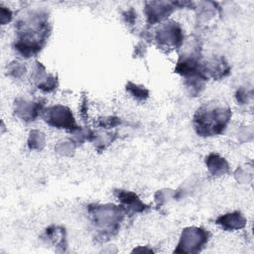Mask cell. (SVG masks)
Returning <instances> with one entry per match:
<instances>
[{
  "label": "cell",
  "mask_w": 254,
  "mask_h": 254,
  "mask_svg": "<svg viewBox=\"0 0 254 254\" xmlns=\"http://www.w3.org/2000/svg\"><path fill=\"white\" fill-rule=\"evenodd\" d=\"M52 32L50 15L43 8L24 10L15 22L13 49L22 59L36 57L45 48Z\"/></svg>",
  "instance_id": "1"
},
{
  "label": "cell",
  "mask_w": 254,
  "mask_h": 254,
  "mask_svg": "<svg viewBox=\"0 0 254 254\" xmlns=\"http://www.w3.org/2000/svg\"><path fill=\"white\" fill-rule=\"evenodd\" d=\"M230 107L219 100L202 103L192 116V127L200 137H214L222 134L231 119Z\"/></svg>",
  "instance_id": "2"
},
{
  "label": "cell",
  "mask_w": 254,
  "mask_h": 254,
  "mask_svg": "<svg viewBox=\"0 0 254 254\" xmlns=\"http://www.w3.org/2000/svg\"><path fill=\"white\" fill-rule=\"evenodd\" d=\"M125 211L120 204L92 203L87 205V215L95 232V238L106 241L120 230Z\"/></svg>",
  "instance_id": "3"
},
{
  "label": "cell",
  "mask_w": 254,
  "mask_h": 254,
  "mask_svg": "<svg viewBox=\"0 0 254 254\" xmlns=\"http://www.w3.org/2000/svg\"><path fill=\"white\" fill-rule=\"evenodd\" d=\"M151 39L158 48L165 51L180 50L185 43L184 29L180 23L174 20H167L157 25Z\"/></svg>",
  "instance_id": "4"
},
{
  "label": "cell",
  "mask_w": 254,
  "mask_h": 254,
  "mask_svg": "<svg viewBox=\"0 0 254 254\" xmlns=\"http://www.w3.org/2000/svg\"><path fill=\"white\" fill-rule=\"evenodd\" d=\"M209 232L198 226H190L183 229L174 252L193 254L200 252L209 240Z\"/></svg>",
  "instance_id": "5"
},
{
  "label": "cell",
  "mask_w": 254,
  "mask_h": 254,
  "mask_svg": "<svg viewBox=\"0 0 254 254\" xmlns=\"http://www.w3.org/2000/svg\"><path fill=\"white\" fill-rule=\"evenodd\" d=\"M42 117L48 125L57 129L69 131L70 133L78 127L71 110L62 104H56L45 108Z\"/></svg>",
  "instance_id": "6"
},
{
  "label": "cell",
  "mask_w": 254,
  "mask_h": 254,
  "mask_svg": "<svg viewBox=\"0 0 254 254\" xmlns=\"http://www.w3.org/2000/svg\"><path fill=\"white\" fill-rule=\"evenodd\" d=\"M188 2L149 1L145 3L144 14L148 25H158L168 20V17L177 9L186 6Z\"/></svg>",
  "instance_id": "7"
},
{
  "label": "cell",
  "mask_w": 254,
  "mask_h": 254,
  "mask_svg": "<svg viewBox=\"0 0 254 254\" xmlns=\"http://www.w3.org/2000/svg\"><path fill=\"white\" fill-rule=\"evenodd\" d=\"M44 110L45 103L42 99L32 100L25 97H17L13 105L15 116L26 123L33 122L39 116H42Z\"/></svg>",
  "instance_id": "8"
},
{
  "label": "cell",
  "mask_w": 254,
  "mask_h": 254,
  "mask_svg": "<svg viewBox=\"0 0 254 254\" xmlns=\"http://www.w3.org/2000/svg\"><path fill=\"white\" fill-rule=\"evenodd\" d=\"M29 79L35 84L37 89L44 93H51L59 86L57 76L48 73L46 67L40 63L35 62L29 72Z\"/></svg>",
  "instance_id": "9"
},
{
  "label": "cell",
  "mask_w": 254,
  "mask_h": 254,
  "mask_svg": "<svg viewBox=\"0 0 254 254\" xmlns=\"http://www.w3.org/2000/svg\"><path fill=\"white\" fill-rule=\"evenodd\" d=\"M114 195L126 214L144 213L149 208L133 191L118 189L114 190Z\"/></svg>",
  "instance_id": "10"
},
{
  "label": "cell",
  "mask_w": 254,
  "mask_h": 254,
  "mask_svg": "<svg viewBox=\"0 0 254 254\" xmlns=\"http://www.w3.org/2000/svg\"><path fill=\"white\" fill-rule=\"evenodd\" d=\"M201 69L206 80L221 79L230 72V66L222 57H213L202 61Z\"/></svg>",
  "instance_id": "11"
},
{
  "label": "cell",
  "mask_w": 254,
  "mask_h": 254,
  "mask_svg": "<svg viewBox=\"0 0 254 254\" xmlns=\"http://www.w3.org/2000/svg\"><path fill=\"white\" fill-rule=\"evenodd\" d=\"M43 239L61 251H65L67 247L66 243V232L64 226L62 225H50L47 227L43 234Z\"/></svg>",
  "instance_id": "12"
},
{
  "label": "cell",
  "mask_w": 254,
  "mask_h": 254,
  "mask_svg": "<svg viewBox=\"0 0 254 254\" xmlns=\"http://www.w3.org/2000/svg\"><path fill=\"white\" fill-rule=\"evenodd\" d=\"M215 223L226 231H234L245 226L246 218L241 212L233 211L219 215L215 219Z\"/></svg>",
  "instance_id": "13"
},
{
  "label": "cell",
  "mask_w": 254,
  "mask_h": 254,
  "mask_svg": "<svg viewBox=\"0 0 254 254\" xmlns=\"http://www.w3.org/2000/svg\"><path fill=\"white\" fill-rule=\"evenodd\" d=\"M205 165L213 177H221L229 172L228 162L216 153H210L205 157Z\"/></svg>",
  "instance_id": "14"
},
{
  "label": "cell",
  "mask_w": 254,
  "mask_h": 254,
  "mask_svg": "<svg viewBox=\"0 0 254 254\" xmlns=\"http://www.w3.org/2000/svg\"><path fill=\"white\" fill-rule=\"evenodd\" d=\"M193 8H195L196 10V17L198 19V22L206 23L214 19L215 15L217 14V7L216 4L213 2H198L197 6L195 5Z\"/></svg>",
  "instance_id": "15"
},
{
  "label": "cell",
  "mask_w": 254,
  "mask_h": 254,
  "mask_svg": "<svg viewBox=\"0 0 254 254\" xmlns=\"http://www.w3.org/2000/svg\"><path fill=\"white\" fill-rule=\"evenodd\" d=\"M125 88L127 93L132 98H134L136 101H139V102L146 101L150 96V91L147 87L141 84L134 83L132 81H128Z\"/></svg>",
  "instance_id": "16"
},
{
  "label": "cell",
  "mask_w": 254,
  "mask_h": 254,
  "mask_svg": "<svg viewBox=\"0 0 254 254\" xmlns=\"http://www.w3.org/2000/svg\"><path fill=\"white\" fill-rule=\"evenodd\" d=\"M27 145L30 150L41 151L46 145V136L40 130H31L28 136Z\"/></svg>",
  "instance_id": "17"
},
{
  "label": "cell",
  "mask_w": 254,
  "mask_h": 254,
  "mask_svg": "<svg viewBox=\"0 0 254 254\" xmlns=\"http://www.w3.org/2000/svg\"><path fill=\"white\" fill-rule=\"evenodd\" d=\"M7 75L13 79H21L28 73L27 66L20 61H13L7 64Z\"/></svg>",
  "instance_id": "18"
},
{
  "label": "cell",
  "mask_w": 254,
  "mask_h": 254,
  "mask_svg": "<svg viewBox=\"0 0 254 254\" xmlns=\"http://www.w3.org/2000/svg\"><path fill=\"white\" fill-rule=\"evenodd\" d=\"M115 134L112 132H99L93 133L91 142L94 143L96 149L104 150L107 146H109L115 140Z\"/></svg>",
  "instance_id": "19"
},
{
  "label": "cell",
  "mask_w": 254,
  "mask_h": 254,
  "mask_svg": "<svg viewBox=\"0 0 254 254\" xmlns=\"http://www.w3.org/2000/svg\"><path fill=\"white\" fill-rule=\"evenodd\" d=\"M75 146H76L75 143L70 139V140H67V141L59 142L56 150H57L58 153H60L63 156H69L74 151Z\"/></svg>",
  "instance_id": "20"
},
{
  "label": "cell",
  "mask_w": 254,
  "mask_h": 254,
  "mask_svg": "<svg viewBox=\"0 0 254 254\" xmlns=\"http://www.w3.org/2000/svg\"><path fill=\"white\" fill-rule=\"evenodd\" d=\"M121 120L116 116H107L98 120V126L103 129H112L120 125Z\"/></svg>",
  "instance_id": "21"
},
{
  "label": "cell",
  "mask_w": 254,
  "mask_h": 254,
  "mask_svg": "<svg viewBox=\"0 0 254 254\" xmlns=\"http://www.w3.org/2000/svg\"><path fill=\"white\" fill-rule=\"evenodd\" d=\"M13 19V12L9 7L3 6L2 4L0 5V20H1V25L4 26L8 23H10Z\"/></svg>",
  "instance_id": "22"
}]
</instances>
